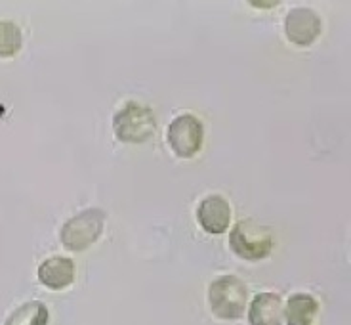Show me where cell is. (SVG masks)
Instances as JSON below:
<instances>
[{"label":"cell","instance_id":"1","mask_svg":"<svg viewBox=\"0 0 351 325\" xmlns=\"http://www.w3.org/2000/svg\"><path fill=\"white\" fill-rule=\"evenodd\" d=\"M208 304L218 320H241L248 304V287L237 276H219L208 287Z\"/></svg>","mask_w":351,"mask_h":325},{"label":"cell","instance_id":"2","mask_svg":"<svg viewBox=\"0 0 351 325\" xmlns=\"http://www.w3.org/2000/svg\"><path fill=\"white\" fill-rule=\"evenodd\" d=\"M107 214L104 209H86L75 214L60 229V241L67 251L82 253L101 238L106 228Z\"/></svg>","mask_w":351,"mask_h":325},{"label":"cell","instance_id":"3","mask_svg":"<svg viewBox=\"0 0 351 325\" xmlns=\"http://www.w3.org/2000/svg\"><path fill=\"white\" fill-rule=\"evenodd\" d=\"M157 131V121L149 107L126 102L113 117V132L123 144H145Z\"/></svg>","mask_w":351,"mask_h":325},{"label":"cell","instance_id":"4","mask_svg":"<svg viewBox=\"0 0 351 325\" xmlns=\"http://www.w3.org/2000/svg\"><path fill=\"white\" fill-rule=\"evenodd\" d=\"M231 251L248 262H260L271 255V229L256 224L254 220H241L229 234Z\"/></svg>","mask_w":351,"mask_h":325},{"label":"cell","instance_id":"5","mask_svg":"<svg viewBox=\"0 0 351 325\" xmlns=\"http://www.w3.org/2000/svg\"><path fill=\"white\" fill-rule=\"evenodd\" d=\"M167 142L176 157L193 159L202 150L204 126L195 115H178L174 121L168 124Z\"/></svg>","mask_w":351,"mask_h":325},{"label":"cell","instance_id":"6","mask_svg":"<svg viewBox=\"0 0 351 325\" xmlns=\"http://www.w3.org/2000/svg\"><path fill=\"white\" fill-rule=\"evenodd\" d=\"M323 33V19L311 8H292L285 19L287 41L298 48H309Z\"/></svg>","mask_w":351,"mask_h":325},{"label":"cell","instance_id":"7","mask_svg":"<svg viewBox=\"0 0 351 325\" xmlns=\"http://www.w3.org/2000/svg\"><path fill=\"white\" fill-rule=\"evenodd\" d=\"M231 214H233L231 205L223 195L219 194L206 195L197 207V222L210 236H219V234L228 232L229 224H231Z\"/></svg>","mask_w":351,"mask_h":325},{"label":"cell","instance_id":"8","mask_svg":"<svg viewBox=\"0 0 351 325\" xmlns=\"http://www.w3.org/2000/svg\"><path fill=\"white\" fill-rule=\"evenodd\" d=\"M38 282L52 291H63L75 283V262L67 256H50L38 266Z\"/></svg>","mask_w":351,"mask_h":325},{"label":"cell","instance_id":"9","mask_svg":"<svg viewBox=\"0 0 351 325\" xmlns=\"http://www.w3.org/2000/svg\"><path fill=\"white\" fill-rule=\"evenodd\" d=\"M282 299L277 293L256 295L248 308V325H282Z\"/></svg>","mask_w":351,"mask_h":325},{"label":"cell","instance_id":"10","mask_svg":"<svg viewBox=\"0 0 351 325\" xmlns=\"http://www.w3.org/2000/svg\"><path fill=\"white\" fill-rule=\"evenodd\" d=\"M319 310H321V304L313 295L294 293L282 306V317L287 325H313Z\"/></svg>","mask_w":351,"mask_h":325},{"label":"cell","instance_id":"11","mask_svg":"<svg viewBox=\"0 0 351 325\" xmlns=\"http://www.w3.org/2000/svg\"><path fill=\"white\" fill-rule=\"evenodd\" d=\"M48 320H50V312L46 304L40 300H29L16 308L6 317L4 325H48Z\"/></svg>","mask_w":351,"mask_h":325},{"label":"cell","instance_id":"12","mask_svg":"<svg viewBox=\"0 0 351 325\" xmlns=\"http://www.w3.org/2000/svg\"><path fill=\"white\" fill-rule=\"evenodd\" d=\"M21 44V29L14 21H0V60H10L18 56Z\"/></svg>","mask_w":351,"mask_h":325}]
</instances>
